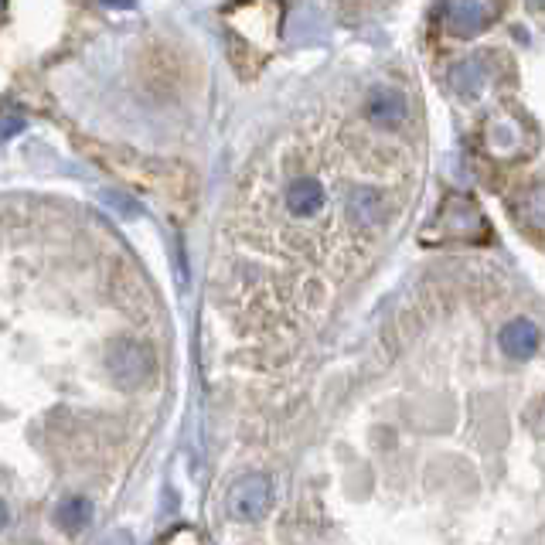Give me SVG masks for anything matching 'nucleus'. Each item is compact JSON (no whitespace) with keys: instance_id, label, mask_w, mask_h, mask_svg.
Listing matches in <instances>:
<instances>
[{"instance_id":"9b49d317","label":"nucleus","mask_w":545,"mask_h":545,"mask_svg":"<svg viewBox=\"0 0 545 545\" xmlns=\"http://www.w3.org/2000/svg\"><path fill=\"white\" fill-rule=\"evenodd\" d=\"M24 127V120H21V116H14V113H7V120H4V137L7 140H11L14 137V133H18Z\"/></svg>"},{"instance_id":"39448f33","label":"nucleus","mask_w":545,"mask_h":545,"mask_svg":"<svg viewBox=\"0 0 545 545\" xmlns=\"http://www.w3.org/2000/svg\"><path fill=\"white\" fill-rule=\"evenodd\" d=\"M348 215L355 225H362V229H372V225L382 222L385 215V201L375 188H368V184H358L355 191L348 195Z\"/></svg>"},{"instance_id":"6e6552de","label":"nucleus","mask_w":545,"mask_h":545,"mask_svg":"<svg viewBox=\"0 0 545 545\" xmlns=\"http://www.w3.org/2000/svg\"><path fill=\"white\" fill-rule=\"evenodd\" d=\"M55 522H58V528H62V532L79 535L82 528L92 522V501L86 498V494H69V498L58 501Z\"/></svg>"},{"instance_id":"f8f14e48","label":"nucleus","mask_w":545,"mask_h":545,"mask_svg":"<svg viewBox=\"0 0 545 545\" xmlns=\"http://www.w3.org/2000/svg\"><path fill=\"white\" fill-rule=\"evenodd\" d=\"M99 545H133V542H130V535H127V532H109Z\"/></svg>"},{"instance_id":"7ed1b4c3","label":"nucleus","mask_w":545,"mask_h":545,"mask_svg":"<svg viewBox=\"0 0 545 545\" xmlns=\"http://www.w3.org/2000/svg\"><path fill=\"white\" fill-rule=\"evenodd\" d=\"M324 201H327L324 184L317 178H297L283 191V205H287V212L293 218H314L324 208Z\"/></svg>"},{"instance_id":"423d86ee","label":"nucleus","mask_w":545,"mask_h":545,"mask_svg":"<svg viewBox=\"0 0 545 545\" xmlns=\"http://www.w3.org/2000/svg\"><path fill=\"white\" fill-rule=\"evenodd\" d=\"M501 348H505L508 358H532L535 351H539V327L525 321V317L505 324V331H501Z\"/></svg>"},{"instance_id":"1a4fd4ad","label":"nucleus","mask_w":545,"mask_h":545,"mask_svg":"<svg viewBox=\"0 0 545 545\" xmlns=\"http://www.w3.org/2000/svg\"><path fill=\"white\" fill-rule=\"evenodd\" d=\"M454 89H457V96H464V99H477L481 96V89H484V69H481V62H460L457 69H454Z\"/></svg>"},{"instance_id":"20e7f679","label":"nucleus","mask_w":545,"mask_h":545,"mask_svg":"<svg viewBox=\"0 0 545 545\" xmlns=\"http://www.w3.org/2000/svg\"><path fill=\"white\" fill-rule=\"evenodd\" d=\"M488 28V7L481 0H450L447 7V31L457 38H474Z\"/></svg>"},{"instance_id":"9d476101","label":"nucleus","mask_w":545,"mask_h":545,"mask_svg":"<svg viewBox=\"0 0 545 545\" xmlns=\"http://www.w3.org/2000/svg\"><path fill=\"white\" fill-rule=\"evenodd\" d=\"M161 545H201V535L195 532V528L181 525V528H174V532L167 535Z\"/></svg>"},{"instance_id":"ddd939ff","label":"nucleus","mask_w":545,"mask_h":545,"mask_svg":"<svg viewBox=\"0 0 545 545\" xmlns=\"http://www.w3.org/2000/svg\"><path fill=\"white\" fill-rule=\"evenodd\" d=\"M106 4H113V7H130L133 0H106Z\"/></svg>"},{"instance_id":"f257e3e1","label":"nucleus","mask_w":545,"mask_h":545,"mask_svg":"<svg viewBox=\"0 0 545 545\" xmlns=\"http://www.w3.org/2000/svg\"><path fill=\"white\" fill-rule=\"evenodd\" d=\"M106 372L120 389H127V392L140 389V385H147L150 375H154V351L130 338L113 341L106 351Z\"/></svg>"},{"instance_id":"4468645a","label":"nucleus","mask_w":545,"mask_h":545,"mask_svg":"<svg viewBox=\"0 0 545 545\" xmlns=\"http://www.w3.org/2000/svg\"><path fill=\"white\" fill-rule=\"evenodd\" d=\"M532 7H539V11H545V0H528Z\"/></svg>"},{"instance_id":"f03ea898","label":"nucleus","mask_w":545,"mask_h":545,"mask_svg":"<svg viewBox=\"0 0 545 545\" xmlns=\"http://www.w3.org/2000/svg\"><path fill=\"white\" fill-rule=\"evenodd\" d=\"M273 505V481L266 474H246L229 491V515L236 522H259Z\"/></svg>"},{"instance_id":"0eeeda50","label":"nucleus","mask_w":545,"mask_h":545,"mask_svg":"<svg viewBox=\"0 0 545 545\" xmlns=\"http://www.w3.org/2000/svg\"><path fill=\"white\" fill-rule=\"evenodd\" d=\"M368 116H372L379 127H389V130L402 127V120H406V96L396 89H379L372 96V103H368Z\"/></svg>"}]
</instances>
